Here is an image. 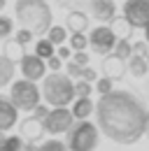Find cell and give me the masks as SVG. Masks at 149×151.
<instances>
[{
  "mask_svg": "<svg viewBox=\"0 0 149 151\" xmlns=\"http://www.w3.org/2000/svg\"><path fill=\"white\" fill-rule=\"evenodd\" d=\"M126 70H128L133 77H145L149 72L147 58H145V56H137V54H130V56L126 58Z\"/></svg>",
  "mask_w": 149,
  "mask_h": 151,
  "instance_id": "15",
  "label": "cell"
},
{
  "mask_svg": "<svg viewBox=\"0 0 149 151\" xmlns=\"http://www.w3.org/2000/svg\"><path fill=\"white\" fill-rule=\"evenodd\" d=\"M82 68H84V65H77L74 60H70L68 68H65V70H68V77H70V79H82Z\"/></svg>",
  "mask_w": 149,
  "mask_h": 151,
  "instance_id": "31",
  "label": "cell"
},
{
  "mask_svg": "<svg viewBox=\"0 0 149 151\" xmlns=\"http://www.w3.org/2000/svg\"><path fill=\"white\" fill-rule=\"evenodd\" d=\"M2 54L9 58V60H14V63H17V60H21V56H23L26 51H23V44H19V42H17L14 37H9V40H5Z\"/></svg>",
  "mask_w": 149,
  "mask_h": 151,
  "instance_id": "18",
  "label": "cell"
},
{
  "mask_svg": "<svg viewBox=\"0 0 149 151\" xmlns=\"http://www.w3.org/2000/svg\"><path fill=\"white\" fill-rule=\"evenodd\" d=\"M89 28V17L84 9H70L65 17V30L70 33H84Z\"/></svg>",
  "mask_w": 149,
  "mask_h": 151,
  "instance_id": "14",
  "label": "cell"
},
{
  "mask_svg": "<svg viewBox=\"0 0 149 151\" xmlns=\"http://www.w3.org/2000/svg\"><path fill=\"white\" fill-rule=\"evenodd\" d=\"M93 107H95V105H93V100L86 95V98H77V100H74V105H72V109H70V112H72L74 119H79V121H82V119H89V116L93 114Z\"/></svg>",
  "mask_w": 149,
  "mask_h": 151,
  "instance_id": "16",
  "label": "cell"
},
{
  "mask_svg": "<svg viewBox=\"0 0 149 151\" xmlns=\"http://www.w3.org/2000/svg\"><path fill=\"white\" fill-rule=\"evenodd\" d=\"M42 95L47 100V105L51 107H68L74 100V84L68 75H61V72H51V75L44 77V84H42Z\"/></svg>",
  "mask_w": 149,
  "mask_h": 151,
  "instance_id": "3",
  "label": "cell"
},
{
  "mask_svg": "<svg viewBox=\"0 0 149 151\" xmlns=\"http://www.w3.org/2000/svg\"><path fill=\"white\" fill-rule=\"evenodd\" d=\"M56 54V49H54V44L49 42V40L44 37V40H37V44H35V56H40V58H47L49 56H54Z\"/></svg>",
  "mask_w": 149,
  "mask_h": 151,
  "instance_id": "21",
  "label": "cell"
},
{
  "mask_svg": "<svg viewBox=\"0 0 149 151\" xmlns=\"http://www.w3.org/2000/svg\"><path fill=\"white\" fill-rule=\"evenodd\" d=\"M110 23H112L110 28L114 30V35H116V37H126V40H128L130 35H133V28L126 23V19H124V17H114Z\"/></svg>",
  "mask_w": 149,
  "mask_h": 151,
  "instance_id": "19",
  "label": "cell"
},
{
  "mask_svg": "<svg viewBox=\"0 0 149 151\" xmlns=\"http://www.w3.org/2000/svg\"><path fill=\"white\" fill-rule=\"evenodd\" d=\"M142 30H145V42H147V44H149V23H147V26H145V28H142Z\"/></svg>",
  "mask_w": 149,
  "mask_h": 151,
  "instance_id": "38",
  "label": "cell"
},
{
  "mask_svg": "<svg viewBox=\"0 0 149 151\" xmlns=\"http://www.w3.org/2000/svg\"><path fill=\"white\" fill-rule=\"evenodd\" d=\"M147 65H149V56H147Z\"/></svg>",
  "mask_w": 149,
  "mask_h": 151,
  "instance_id": "42",
  "label": "cell"
},
{
  "mask_svg": "<svg viewBox=\"0 0 149 151\" xmlns=\"http://www.w3.org/2000/svg\"><path fill=\"white\" fill-rule=\"evenodd\" d=\"M82 79H84V81H89V84H93V81L98 79V75H95V70H93V68L84 65V68H82Z\"/></svg>",
  "mask_w": 149,
  "mask_h": 151,
  "instance_id": "34",
  "label": "cell"
},
{
  "mask_svg": "<svg viewBox=\"0 0 149 151\" xmlns=\"http://www.w3.org/2000/svg\"><path fill=\"white\" fill-rule=\"evenodd\" d=\"M2 139H5V132H2V130H0V142H2Z\"/></svg>",
  "mask_w": 149,
  "mask_h": 151,
  "instance_id": "41",
  "label": "cell"
},
{
  "mask_svg": "<svg viewBox=\"0 0 149 151\" xmlns=\"http://www.w3.org/2000/svg\"><path fill=\"white\" fill-rule=\"evenodd\" d=\"M47 112H49V109H47V105H37L35 109H33V116H37V119H44V116H47Z\"/></svg>",
  "mask_w": 149,
  "mask_h": 151,
  "instance_id": "37",
  "label": "cell"
},
{
  "mask_svg": "<svg viewBox=\"0 0 149 151\" xmlns=\"http://www.w3.org/2000/svg\"><path fill=\"white\" fill-rule=\"evenodd\" d=\"M124 19L133 30L145 28L149 23V0H126L124 2Z\"/></svg>",
  "mask_w": 149,
  "mask_h": 151,
  "instance_id": "7",
  "label": "cell"
},
{
  "mask_svg": "<svg viewBox=\"0 0 149 151\" xmlns=\"http://www.w3.org/2000/svg\"><path fill=\"white\" fill-rule=\"evenodd\" d=\"M91 91H93V84L84 81V79L74 81V98H86V95H91Z\"/></svg>",
  "mask_w": 149,
  "mask_h": 151,
  "instance_id": "27",
  "label": "cell"
},
{
  "mask_svg": "<svg viewBox=\"0 0 149 151\" xmlns=\"http://www.w3.org/2000/svg\"><path fill=\"white\" fill-rule=\"evenodd\" d=\"M44 63H47V68H49L51 72H58V70H61V65H63V60L56 56V54H54V56H49L47 60H44Z\"/></svg>",
  "mask_w": 149,
  "mask_h": 151,
  "instance_id": "33",
  "label": "cell"
},
{
  "mask_svg": "<svg viewBox=\"0 0 149 151\" xmlns=\"http://www.w3.org/2000/svg\"><path fill=\"white\" fill-rule=\"evenodd\" d=\"M116 40L119 37L114 35V30H112L110 26H98V28H93L91 35H89V47H91L95 54L107 56V54H112Z\"/></svg>",
  "mask_w": 149,
  "mask_h": 151,
  "instance_id": "8",
  "label": "cell"
},
{
  "mask_svg": "<svg viewBox=\"0 0 149 151\" xmlns=\"http://www.w3.org/2000/svg\"><path fill=\"white\" fill-rule=\"evenodd\" d=\"M112 54H116L119 58L126 60V58L133 54V47H130V42L126 37H119V40H116V44H114V49H112Z\"/></svg>",
  "mask_w": 149,
  "mask_h": 151,
  "instance_id": "22",
  "label": "cell"
},
{
  "mask_svg": "<svg viewBox=\"0 0 149 151\" xmlns=\"http://www.w3.org/2000/svg\"><path fill=\"white\" fill-rule=\"evenodd\" d=\"M98 139H100L98 126L82 119L77 126H70L68 130V151H95Z\"/></svg>",
  "mask_w": 149,
  "mask_h": 151,
  "instance_id": "4",
  "label": "cell"
},
{
  "mask_svg": "<svg viewBox=\"0 0 149 151\" xmlns=\"http://www.w3.org/2000/svg\"><path fill=\"white\" fill-rule=\"evenodd\" d=\"M56 56L61 58V60H65V58L72 56V49H70V47H65V44H58V49H56Z\"/></svg>",
  "mask_w": 149,
  "mask_h": 151,
  "instance_id": "36",
  "label": "cell"
},
{
  "mask_svg": "<svg viewBox=\"0 0 149 151\" xmlns=\"http://www.w3.org/2000/svg\"><path fill=\"white\" fill-rule=\"evenodd\" d=\"M35 151H68V147H65L61 139H47V142H42Z\"/></svg>",
  "mask_w": 149,
  "mask_h": 151,
  "instance_id": "28",
  "label": "cell"
},
{
  "mask_svg": "<svg viewBox=\"0 0 149 151\" xmlns=\"http://www.w3.org/2000/svg\"><path fill=\"white\" fill-rule=\"evenodd\" d=\"M21 147H23V139L19 135H9L0 142V151H21Z\"/></svg>",
  "mask_w": 149,
  "mask_h": 151,
  "instance_id": "25",
  "label": "cell"
},
{
  "mask_svg": "<svg viewBox=\"0 0 149 151\" xmlns=\"http://www.w3.org/2000/svg\"><path fill=\"white\" fill-rule=\"evenodd\" d=\"M12 79H14V60H9V58L2 54L0 56V88L7 86Z\"/></svg>",
  "mask_w": 149,
  "mask_h": 151,
  "instance_id": "17",
  "label": "cell"
},
{
  "mask_svg": "<svg viewBox=\"0 0 149 151\" xmlns=\"http://www.w3.org/2000/svg\"><path fill=\"white\" fill-rule=\"evenodd\" d=\"M14 17L21 23V28L30 30L33 35H44L51 26V19H54L47 0H17Z\"/></svg>",
  "mask_w": 149,
  "mask_h": 151,
  "instance_id": "2",
  "label": "cell"
},
{
  "mask_svg": "<svg viewBox=\"0 0 149 151\" xmlns=\"http://www.w3.org/2000/svg\"><path fill=\"white\" fill-rule=\"evenodd\" d=\"M72 60L77 63V65H89V54H86V51H74Z\"/></svg>",
  "mask_w": 149,
  "mask_h": 151,
  "instance_id": "35",
  "label": "cell"
},
{
  "mask_svg": "<svg viewBox=\"0 0 149 151\" xmlns=\"http://www.w3.org/2000/svg\"><path fill=\"white\" fill-rule=\"evenodd\" d=\"M89 7H91L93 19H98L100 23H110L116 17V2L114 0H93Z\"/></svg>",
  "mask_w": 149,
  "mask_h": 151,
  "instance_id": "12",
  "label": "cell"
},
{
  "mask_svg": "<svg viewBox=\"0 0 149 151\" xmlns=\"http://www.w3.org/2000/svg\"><path fill=\"white\" fill-rule=\"evenodd\" d=\"M40 88L35 86V81L30 79H19L12 84V91H9V100L12 105L21 109V112H33L37 105H40Z\"/></svg>",
  "mask_w": 149,
  "mask_h": 151,
  "instance_id": "5",
  "label": "cell"
},
{
  "mask_svg": "<svg viewBox=\"0 0 149 151\" xmlns=\"http://www.w3.org/2000/svg\"><path fill=\"white\" fill-rule=\"evenodd\" d=\"M44 35H47V40H49L54 47H58V44H63V42H65L68 30H65V26H49V30H47Z\"/></svg>",
  "mask_w": 149,
  "mask_h": 151,
  "instance_id": "20",
  "label": "cell"
},
{
  "mask_svg": "<svg viewBox=\"0 0 149 151\" xmlns=\"http://www.w3.org/2000/svg\"><path fill=\"white\" fill-rule=\"evenodd\" d=\"M133 47V54H137V56H149V44L147 42H135V44H130Z\"/></svg>",
  "mask_w": 149,
  "mask_h": 151,
  "instance_id": "32",
  "label": "cell"
},
{
  "mask_svg": "<svg viewBox=\"0 0 149 151\" xmlns=\"http://www.w3.org/2000/svg\"><path fill=\"white\" fill-rule=\"evenodd\" d=\"M89 47V37L84 33H70V49L72 51H86Z\"/></svg>",
  "mask_w": 149,
  "mask_h": 151,
  "instance_id": "24",
  "label": "cell"
},
{
  "mask_svg": "<svg viewBox=\"0 0 149 151\" xmlns=\"http://www.w3.org/2000/svg\"><path fill=\"white\" fill-rule=\"evenodd\" d=\"M42 135H44L42 119H37V116H28L19 123V137L23 142H37V139H42Z\"/></svg>",
  "mask_w": 149,
  "mask_h": 151,
  "instance_id": "10",
  "label": "cell"
},
{
  "mask_svg": "<svg viewBox=\"0 0 149 151\" xmlns=\"http://www.w3.org/2000/svg\"><path fill=\"white\" fill-rule=\"evenodd\" d=\"M112 84H114V81H112L110 77H100V79H95V91H98L100 95H103V93H110V91H112Z\"/></svg>",
  "mask_w": 149,
  "mask_h": 151,
  "instance_id": "29",
  "label": "cell"
},
{
  "mask_svg": "<svg viewBox=\"0 0 149 151\" xmlns=\"http://www.w3.org/2000/svg\"><path fill=\"white\" fill-rule=\"evenodd\" d=\"M54 2L61 9H68L70 12V9H86L93 0H54Z\"/></svg>",
  "mask_w": 149,
  "mask_h": 151,
  "instance_id": "23",
  "label": "cell"
},
{
  "mask_svg": "<svg viewBox=\"0 0 149 151\" xmlns=\"http://www.w3.org/2000/svg\"><path fill=\"white\" fill-rule=\"evenodd\" d=\"M19 68H21L23 79H30V81L42 79L44 72H47V63H44V58L35 56V54H23L21 60H19Z\"/></svg>",
  "mask_w": 149,
  "mask_h": 151,
  "instance_id": "9",
  "label": "cell"
},
{
  "mask_svg": "<svg viewBox=\"0 0 149 151\" xmlns=\"http://www.w3.org/2000/svg\"><path fill=\"white\" fill-rule=\"evenodd\" d=\"M95 119L98 130L110 137L116 144H135L145 135V105L130 93V91H114L103 93L95 102Z\"/></svg>",
  "mask_w": 149,
  "mask_h": 151,
  "instance_id": "1",
  "label": "cell"
},
{
  "mask_svg": "<svg viewBox=\"0 0 149 151\" xmlns=\"http://www.w3.org/2000/svg\"><path fill=\"white\" fill-rule=\"evenodd\" d=\"M14 40H17L19 44H23V47H26V44L33 40V33H30V30H26V28H21V30L14 33Z\"/></svg>",
  "mask_w": 149,
  "mask_h": 151,
  "instance_id": "30",
  "label": "cell"
},
{
  "mask_svg": "<svg viewBox=\"0 0 149 151\" xmlns=\"http://www.w3.org/2000/svg\"><path fill=\"white\" fill-rule=\"evenodd\" d=\"M19 123V109L12 105V100L9 98H5V95H0V130H9V128H14Z\"/></svg>",
  "mask_w": 149,
  "mask_h": 151,
  "instance_id": "11",
  "label": "cell"
},
{
  "mask_svg": "<svg viewBox=\"0 0 149 151\" xmlns=\"http://www.w3.org/2000/svg\"><path fill=\"white\" fill-rule=\"evenodd\" d=\"M103 75L110 77L112 81L124 79V75H126V60H124V58H119L116 54L105 56V58H103Z\"/></svg>",
  "mask_w": 149,
  "mask_h": 151,
  "instance_id": "13",
  "label": "cell"
},
{
  "mask_svg": "<svg viewBox=\"0 0 149 151\" xmlns=\"http://www.w3.org/2000/svg\"><path fill=\"white\" fill-rule=\"evenodd\" d=\"M72 121H74V116L68 107H54L42 119V128H44V132H49V135H61V132L70 130Z\"/></svg>",
  "mask_w": 149,
  "mask_h": 151,
  "instance_id": "6",
  "label": "cell"
},
{
  "mask_svg": "<svg viewBox=\"0 0 149 151\" xmlns=\"http://www.w3.org/2000/svg\"><path fill=\"white\" fill-rule=\"evenodd\" d=\"M2 9H5V0H0V12H2Z\"/></svg>",
  "mask_w": 149,
  "mask_h": 151,
  "instance_id": "40",
  "label": "cell"
},
{
  "mask_svg": "<svg viewBox=\"0 0 149 151\" xmlns=\"http://www.w3.org/2000/svg\"><path fill=\"white\" fill-rule=\"evenodd\" d=\"M145 135H149V112H147V119H145Z\"/></svg>",
  "mask_w": 149,
  "mask_h": 151,
  "instance_id": "39",
  "label": "cell"
},
{
  "mask_svg": "<svg viewBox=\"0 0 149 151\" xmlns=\"http://www.w3.org/2000/svg\"><path fill=\"white\" fill-rule=\"evenodd\" d=\"M12 33H14V21L9 19V17H2L0 14V40L12 37Z\"/></svg>",
  "mask_w": 149,
  "mask_h": 151,
  "instance_id": "26",
  "label": "cell"
}]
</instances>
